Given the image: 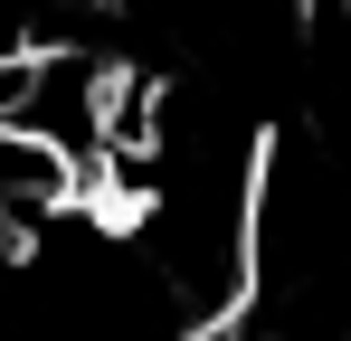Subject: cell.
<instances>
[{"instance_id":"6da1fadb","label":"cell","mask_w":351,"mask_h":341,"mask_svg":"<svg viewBox=\"0 0 351 341\" xmlns=\"http://www.w3.org/2000/svg\"><path fill=\"white\" fill-rule=\"evenodd\" d=\"M95 199V170L38 123H0V247H29Z\"/></svg>"},{"instance_id":"7a4b0ae2","label":"cell","mask_w":351,"mask_h":341,"mask_svg":"<svg viewBox=\"0 0 351 341\" xmlns=\"http://www.w3.org/2000/svg\"><path fill=\"white\" fill-rule=\"evenodd\" d=\"M323 10H332V19H351V0H323Z\"/></svg>"}]
</instances>
